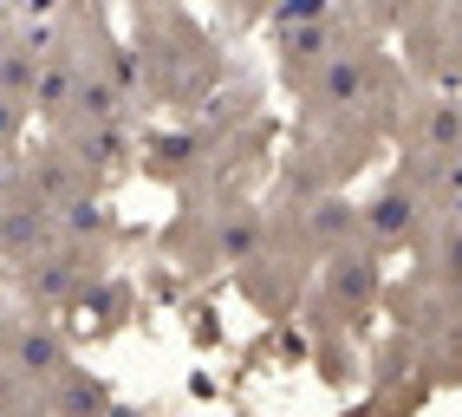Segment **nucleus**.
Returning a JSON list of instances; mask_svg holds the SVG:
<instances>
[{
    "label": "nucleus",
    "mask_w": 462,
    "mask_h": 417,
    "mask_svg": "<svg viewBox=\"0 0 462 417\" xmlns=\"http://www.w3.org/2000/svg\"><path fill=\"white\" fill-rule=\"evenodd\" d=\"M111 417H143V411H125V404H117V411H111Z\"/></svg>",
    "instance_id": "19"
},
{
    "label": "nucleus",
    "mask_w": 462,
    "mask_h": 417,
    "mask_svg": "<svg viewBox=\"0 0 462 417\" xmlns=\"http://www.w3.org/2000/svg\"><path fill=\"white\" fill-rule=\"evenodd\" d=\"M98 281H105V255L98 248H79V242H52L46 255H33V261L14 267V293H20L26 313L79 307Z\"/></svg>",
    "instance_id": "3"
},
{
    "label": "nucleus",
    "mask_w": 462,
    "mask_h": 417,
    "mask_svg": "<svg viewBox=\"0 0 462 417\" xmlns=\"http://www.w3.org/2000/svg\"><path fill=\"white\" fill-rule=\"evenodd\" d=\"M378 287H384V274H378V248L352 242V248H338V255L319 267V313H326L332 326H358L365 313H372Z\"/></svg>",
    "instance_id": "4"
},
{
    "label": "nucleus",
    "mask_w": 462,
    "mask_h": 417,
    "mask_svg": "<svg viewBox=\"0 0 462 417\" xmlns=\"http://www.w3.org/2000/svg\"><path fill=\"white\" fill-rule=\"evenodd\" d=\"M352 14H365L372 26H391V20H411V0H346Z\"/></svg>",
    "instance_id": "17"
},
{
    "label": "nucleus",
    "mask_w": 462,
    "mask_h": 417,
    "mask_svg": "<svg viewBox=\"0 0 462 417\" xmlns=\"http://www.w3.org/2000/svg\"><path fill=\"white\" fill-rule=\"evenodd\" d=\"M0 417H46V398H40L7 359H0Z\"/></svg>",
    "instance_id": "15"
},
{
    "label": "nucleus",
    "mask_w": 462,
    "mask_h": 417,
    "mask_svg": "<svg viewBox=\"0 0 462 417\" xmlns=\"http://www.w3.org/2000/svg\"><path fill=\"white\" fill-rule=\"evenodd\" d=\"M423 274L443 281L449 293H462V222H437V235L423 248Z\"/></svg>",
    "instance_id": "14"
},
{
    "label": "nucleus",
    "mask_w": 462,
    "mask_h": 417,
    "mask_svg": "<svg viewBox=\"0 0 462 417\" xmlns=\"http://www.w3.org/2000/svg\"><path fill=\"white\" fill-rule=\"evenodd\" d=\"M46 137L66 144V151L85 163L91 183H111V176H125V170L143 157L131 117H72V125H59V131H46Z\"/></svg>",
    "instance_id": "5"
},
{
    "label": "nucleus",
    "mask_w": 462,
    "mask_h": 417,
    "mask_svg": "<svg viewBox=\"0 0 462 417\" xmlns=\"http://www.w3.org/2000/svg\"><path fill=\"white\" fill-rule=\"evenodd\" d=\"M14 170H20V183L33 190V196L52 208V216H59L66 202H79V196H91V190H98V183L85 176V163H79V157H72L59 137L33 144V151H20V157H14Z\"/></svg>",
    "instance_id": "9"
},
{
    "label": "nucleus",
    "mask_w": 462,
    "mask_h": 417,
    "mask_svg": "<svg viewBox=\"0 0 462 417\" xmlns=\"http://www.w3.org/2000/svg\"><path fill=\"white\" fill-rule=\"evenodd\" d=\"M273 46H281V79L306 98L319 85V72L352 46V33H346V20H326V26H300V33H273Z\"/></svg>",
    "instance_id": "10"
},
{
    "label": "nucleus",
    "mask_w": 462,
    "mask_h": 417,
    "mask_svg": "<svg viewBox=\"0 0 462 417\" xmlns=\"http://www.w3.org/2000/svg\"><path fill=\"white\" fill-rule=\"evenodd\" d=\"M20 320H26V307L0 301V359H7V352H14V333H20Z\"/></svg>",
    "instance_id": "18"
},
{
    "label": "nucleus",
    "mask_w": 462,
    "mask_h": 417,
    "mask_svg": "<svg viewBox=\"0 0 462 417\" xmlns=\"http://www.w3.org/2000/svg\"><path fill=\"white\" fill-rule=\"evenodd\" d=\"M26 125H33V105L0 92V157H20L26 151Z\"/></svg>",
    "instance_id": "16"
},
{
    "label": "nucleus",
    "mask_w": 462,
    "mask_h": 417,
    "mask_svg": "<svg viewBox=\"0 0 462 417\" xmlns=\"http://www.w3.org/2000/svg\"><path fill=\"white\" fill-rule=\"evenodd\" d=\"M202 248H208V261L254 267L273 248V216L261 202H248V196H228V202H215L202 216Z\"/></svg>",
    "instance_id": "6"
},
{
    "label": "nucleus",
    "mask_w": 462,
    "mask_h": 417,
    "mask_svg": "<svg viewBox=\"0 0 462 417\" xmlns=\"http://www.w3.org/2000/svg\"><path fill=\"white\" fill-rule=\"evenodd\" d=\"M111 235H117V216L105 208L98 190L59 208V242H79V248H98V255H105V248H111Z\"/></svg>",
    "instance_id": "13"
},
{
    "label": "nucleus",
    "mask_w": 462,
    "mask_h": 417,
    "mask_svg": "<svg viewBox=\"0 0 462 417\" xmlns=\"http://www.w3.org/2000/svg\"><path fill=\"white\" fill-rule=\"evenodd\" d=\"M404 151L437 157V163H462V98H449V92L417 98L404 117Z\"/></svg>",
    "instance_id": "11"
},
{
    "label": "nucleus",
    "mask_w": 462,
    "mask_h": 417,
    "mask_svg": "<svg viewBox=\"0 0 462 417\" xmlns=\"http://www.w3.org/2000/svg\"><path fill=\"white\" fill-rule=\"evenodd\" d=\"M7 366L33 385V392L46 398L66 372H79V352H72V339L59 333V320L52 313H26L20 320V333H14V352H7Z\"/></svg>",
    "instance_id": "8"
},
{
    "label": "nucleus",
    "mask_w": 462,
    "mask_h": 417,
    "mask_svg": "<svg viewBox=\"0 0 462 417\" xmlns=\"http://www.w3.org/2000/svg\"><path fill=\"white\" fill-rule=\"evenodd\" d=\"M117 411V398H111V385L105 378H91L85 366L79 372H66L46 392V417H111Z\"/></svg>",
    "instance_id": "12"
},
{
    "label": "nucleus",
    "mask_w": 462,
    "mask_h": 417,
    "mask_svg": "<svg viewBox=\"0 0 462 417\" xmlns=\"http://www.w3.org/2000/svg\"><path fill=\"white\" fill-rule=\"evenodd\" d=\"M137 72L163 105H202L222 79V52L189 14H137Z\"/></svg>",
    "instance_id": "1"
},
{
    "label": "nucleus",
    "mask_w": 462,
    "mask_h": 417,
    "mask_svg": "<svg viewBox=\"0 0 462 417\" xmlns=\"http://www.w3.org/2000/svg\"><path fill=\"white\" fill-rule=\"evenodd\" d=\"M358 222H365V248H404V242H423V228H437L423 190H411L404 176H391L372 202H358Z\"/></svg>",
    "instance_id": "7"
},
{
    "label": "nucleus",
    "mask_w": 462,
    "mask_h": 417,
    "mask_svg": "<svg viewBox=\"0 0 462 417\" xmlns=\"http://www.w3.org/2000/svg\"><path fill=\"white\" fill-rule=\"evenodd\" d=\"M391 85L397 72L378 46H346L306 92V117H313V131H365L391 105Z\"/></svg>",
    "instance_id": "2"
}]
</instances>
